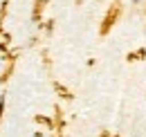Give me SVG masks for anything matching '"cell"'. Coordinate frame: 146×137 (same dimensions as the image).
Masks as SVG:
<instances>
[{"instance_id": "1", "label": "cell", "mask_w": 146, "mask_h": 137, "mask_svg": "<svg viewBox=\"0 0 146 137\" xmlns=\"http://www.w3.org/2000/svg\"><path fill=\"white\" fill-rule=\"evenodd\" d=\"M117 16H119V2H115V5L110 7L108 16H106V20H104V27H101V32H104V34L112 27V23H115V18H117Z\"/></svg>"}, {"instance_id": "3", "label": "cell", "mask_w": 146, "mask_h": 137, "mask_svg": "<svg viewBox=\"0 0 146 137\" xmlns=\"http://www.w3.org/2000/svg\"><path fill=\"white\" fill-rule=\"evenodd\" d=\"M101 137H108V135H106V133H104V135H101Z\"/></svg>"}, {"instance_id": "2", "label": "cell", "mask_w": 146, "mask_h": 137, "mask_svg": "<svg viewBox=\"0 0 146 137\" xmlns=\"http://www.w3.org/2000/svg\"><path fill=\"white\" fill-rule=\"evenodd\" d=\"M0 115H2V101H0Z\"/></svg>"}]
</instances>
